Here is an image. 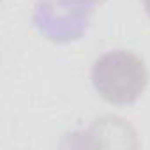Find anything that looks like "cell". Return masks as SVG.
<instances>
[{
  "instance_id": "1",
  "label": "cell",
  "mask_w": 150,
  "mask_h": 150,
  "mask_svg": "<svg viewBox=\"0 0 150 150\" xmlns=\"http://www.w3.org/2000/svg\"><path fill=\"white\" fill-rule=\"evenodd\" d=\"M96 92L110 104H134L148 85V71L141 57L127 50H111L101 55L90 72Z\"/></svg>"
},
{
  "instance_id": "3",
  "label": "cell",
  "mask_w": 150,
  "mask_h": 150,
  "mask_svg": "<svg viewBox=\"0 0 150 150\" xmlns=\"http://www.w3.org/2000/svg\"><path fill=\"white\" fill-rule=\"evenodd\" d=\"M143 7H145L146 14H148V18H150V0H143Z\"/></svg>"
},
{
  "instance_id": "2",
  "label": "cell",
  "mask_w": 150,
  "mask_h": 150,
  "mask_svg": "<svg viewBox=\"0 0 150 150\" xmlns=\"http://www.w3.org/2000/svg\"><path fill=\"white\" fill-rule=\"evenodd\" d=\"M104 0H37L32 21L35 28L57 44L74 42L90 27L94 7Z\"/></svg>"
}]
</instances>
